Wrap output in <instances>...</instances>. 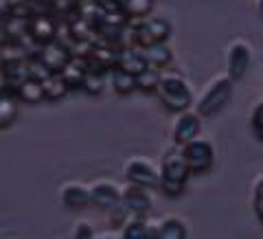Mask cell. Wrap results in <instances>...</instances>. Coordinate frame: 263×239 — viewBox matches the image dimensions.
<instances>
[{
	"instance_id": "obj_1",
	"label": "cell",
	"mask_w": 263,
	"mask_h": 239,
	"mask_svg": "<svg viewBox=\"0 0 263 239\" xmlns=\"http://www.w3.org/2000/svg\"><path fill=\"white\" fill-rule=\"evenodd\" d=\"M189 174H191V169H189V164H186L182 145H176L162 154V158H160V185L158 187L167 195L182 193Z\"/></svg>"
},
{
	"instance_id": "obj_25",
	"label": "cell",
	"mask_w": 263,
	"mask_h": 239,
	"mask_svg": "<svg viewBox=\"0 0 263 239\" xmlns=\"http://www.w3.org/2000/svg\"><path fill=\"white\" fill-rule=\"evenodd\" d=\"M252 130L263 138V101H261L257 108H254V112H252Z\"/></svg>"
},
{
	"instance_id": "obj_12",
	"label": "cell",
	"mask_w": 263,
	"mask_h": 239,
	"mask_svg": "<svg viewBox=\"0 0 263 239\" xmlns=\"http://www.w3.org/2000/svg\"><path fill=\"white\" fill-rule=\"evenodd\" d=\"M117 66L125 68L129 72H143L145 68H149V62H147V55H145V48L138 46V44H127L123 46L121 51H117Z\"/></svg>"
},
{
	"instance_id": "obj_15",
	"label": "cell",
	"mask_w": 263,
	"mask_h": 239,
	"mask_svg": "<svg viewBox=\"0 0 263 239\" xmlns=\"http://www.w3.org/2000/svg\"><path fill=\"white\" fill-rule=\"evenodd\" d=\"M110 84L119 95H129V93H134V90H138L136 75L125 68H121V66L110 68Z\"/></svg>"
},
{
	"instance_id": "obj_20",
	"label": "cell",
	"mask_w": 263,
	"mask_h": 239,
	"mask_svg": "<svg viewBox=\"0 0 263 239\" xmlns=\"http://www.w3.org/2000/svg\"><path fill=\"white\" fill-rule=\"evenodd\" d=\"M143 48H145V55H147V62H149V66H156V68L169 66L171 60H174V53H171V48L164 42H154V44L143 46Z\"/></svg>"
},
{
	"instance_id": "obj_6",
	"label": "cell",
	"mask_w": 263,
	"mask_h": 239,
	"mask_svg": "<svg viewBox=\"0 0 263 239\" xmlns=\"http://www.w3.org/2000/svg\"><path fill=\"white\" fill-rule=\"evenodd\" d=\"M125 178L129 185L154 189L160 185V167H156L145 156H134L125 162Z\"/></svg>"
},
{
	"instance_id": "obj_26",
	"label": "cell",
	"mask_w": 263,
	"mask_h": 239,
	"mask_svg": "<svg viewBox=\"0 0 263 239\" xmlns=\"http://www.w3.org/2000/svg\"><path fill=\"white\" fill-rule=\"evenodd\" d=\"M90 235H92L90 222H77V230H72V237H90Z\"/></svg>"
},
{
	"instance_id": "obj_24",
	"label": "cell",
	"mask_w": 263,
	"mask_h": 239,
	"mask_svg": "<svg viewBox=\"0 0 263 239\" xmlns=\"http://www.w3.org/2000/svg\"><path fill=\"white\" fill-rule=\"evenodd\" d=\"M254 213H257L259 222L263 224V176L259 178L257 187H254Z\"/></svg>"
},
{
	"instance_id": "obj_18",
	"label": "cell",
	"mask_w": 263,
	"mask_h": 239,
	"mask_svg": "<svg viewBox=\"0 0 263 239\" xmlns=\"http://www.w3.org/2000/svg\"><path fill=\"white\" fill-rule=\"evenodd\" d=\"M42 88H44V99H64L66 93L70 90V86L66 84V79L62 77V72H51L48 77L42 79Z\"/></svg>"
},
{
	"instance_id": "obj_10",
	"label": "cell",
	"mask_w": 263,
	"mask_h": 239,
	"mask_svg": "<svg viewBox=\"0 0 263 239\" xmlns=\"http://www.w3.org/2000/svg\"><path fill=\"white\" fill-rule=\"evenodd\" d=\"M60 200L66 209H86L88 204H92V193L84 182H64L60 189Z\"/></svg>"
},
{
	"instance_id": "obj_4",
	"label": "cell",
	"mask_w": 263,
	"mask_h": 239,
	"mask_svg": "<svg viewBox=\"0 0 263 239\" xmlns=\"http://www.w3.org/2000/svg\"><path fill=\"white\" fill-rule=\"evenodd\" d=\"M171 35V24L164 18H147L132 27V44L149 46L154 42H167Z\"/></svg>"
},
{
	"instance_id": "obj_17",
	"label": "cell",
	"mask_w": 263,
	"mask_h": 239,
	"mask_svg": "<svg viewBox=\"0 0 263 239\" xmlns=\"http://www.w3.org/2000/svg\"><path fill=\"white\" fill-rule=\"evenodd\" d=\"M18 95L20 101H27V103H37L44 99V88H42V81L40 79H33V77H27L22 84L13 90Z\"/></svg>"
},
{
	"instance_id": "obj_23",
	"label": "cell",
	"mask_w": 263,
	"mask_h": 239,
	"mask_svg": "<svg viewBox=\"0 0 263 239\" xmlns=\"http://www.w3.org/2000/svg\"><path fill=\"white\" fill-rule=\"evenodd\" d=\"M81 88L88 90L90 95H99L105 88V72L88 70L86 72V79H84V86H81Z\"/></svg>"
},
{
	"instance_id": "obj_19",
	"label": "cell",
	"mask_w": 263,
	"mask_h": 239,
	"mask_svg": "<svg viewBox=\"0 0 263 239\" xmlns=\"http://www.w3.org/2000/svg\"><path fill=\"white\" fill-rule=\"evenodd\" d=\"M156 237H160V239H184L186 237V226L180 217H164V219L158 222Z\"/></svg>"
},
{
	"instance_id": "obj_21",
	"label": "cell",
	"mask_w": 263,
	"mask_h": 239,
	"mask_svg": "<svg viewBox=\"0 0 263 239\" xmlns=\"http://www.w3.org/2000/svg\"><path fill=\"white\" fill-rule=\"evenodd\" d=\"M158 81H160V68H156V66H149V68H145L143 72L136 75L138 90H143V93H156Z\"/></svg>"
},
{
	"instance_id": "obj_5",
	"label": "cell",
	"mask_w": 263,
	"mask_h": 239,
	"mask_svg": "<svg viewBox=\"0 0 263 239\" xmlns=\"http://www.w3.org/2000/svg\"><path fill=\"white\" fill-rule=\"evenodd\" d=\"M182 152H184V158H186L191 174H204L215 162V147L206 138H200V136L191 138L189 143L182 145Z\"/></svg>"
},
{
	"instance_id": "obj_13",
	"label": "cell",
	"mask_w": 263,
	"mask_h": 239,
	"mask_svg": "<svg viewBox=\"0 0 263 239\" xmlns=\"http://www.w3.org/2000/svg\"><path fill=\"white\" fill-rule=\"evenodd\" d=\"M40 60L46 64V68H51L53 72H60L70 60V48L60 42H46L42 53H40Z\"/></svg>"
},
{
	"instance_id": "obj_7",
	"label": "cell",
	"mask_w": 263,
	"mask_h": 239,
	"mask_svg": "<svg viewBox=\"0 0 263 239\" xmlns=\"http://www.w3.org/2000/svg\"><path fill=\"white\" fill-rule=\"evenodd\" d=\"M250 62H252V46L250 42L237 38L230 42L228 46V53H226V68H228V75L233 77L235 81L241 79L246 72L250 68Z\"/></svg>"
},
{
	"instance_id": "obj_11",
	"label": "cell",
	"mask_w": 263,
	"mask_h": 239,
	"mask_svg": "<svg viewBox=\"0 0 263 239\" xmlns=\"http://www.w3.org/2000/svg\"><path fill=\"white\" fill-rule=\"evenodd\" d=\"M123 204L132 215H149L152 211V195L147 191V187H138V185H129L123 191Z\"/></svg>"
},
{
	"instance_id": "obj_9",
	"label": "cell",
	"mask_w": 263,
	"mask_h": 239,
	"mask_svg": "<svg viewBox=\"0 0 263 239\" xmlns=\"http://www.w3.org/2000/svg\"><path fill=\"white\" fill-rule=\"evenodd\" d=\"M90 193H92V204L99 209L110 211L123 200V191L117 182L112 180H97L95 185H90Z\"/></svg>"
},
{
	"instance_id": "obj_3",
	"label": "cell",
	"mask_w": 263,
	"mask_h": 239,
	"mask_svg": "<svg viewBox=\"0 0 263 239\" xmlns=\"http://www.w3.org/2000/svg\"><path fill=\"white\" fill-rule=\"evenodd\" d=\"M233 84H235V79L228 72L226 75H217L204 88L200 101L195 105V112L200 117H215V114H219L228 105L230 99H233Z\"/></svg>"
},
{
	"instance_id": "obj_22",
	"label": "cell",
	"mask_w": 263,
	"mask_h": 239,
	"mask_svg": "<svg viewBox=\"0 0 263 239\" xmlns=\"http://www.w3.org/2000/svg\"><path fill=\"white\" fill-rule=\"evenodd\" d=\"M154 0H123V11L127 18H145L152 11Z\"/></svg>"
},
{
	"instance_id": "obj_16",
	"label": "cell",
	"mask_w": 263,
	"mask_h": 239,
	"mask_svg": "<svg viewBox=\"0 0 263 239\" xmlns=\"http://www.w3.org/2000/svg\"><path fill=\"white\" fill-rule=\"evenodd\" d=\"M18 119V95L11 90L0 93V127H9Z\"/></svg>"
},
{
	"instance_id": "obj_2",
	"label": "cell",
	"mask_w": 263,
	"mask_h": 239,
	"mask_svg": "<svg viewBox=\"0 0 263 239\" xmlns=\"http://www.w3.org/2000/svg\"><path fill=\"white\" fill-rule=\"evenodd\" d=\"M156 93H158L160 103L174 114L189 110L193 103V93H191V88H189V81L180 75V72H174V70L160 75Z\"/></svg>"
},
{
	"instance_id": "obj_14",
	"label": "cell",
	"mask_w": 263,
	"mask_h": 239,
	"mask_svg": "<svg viewBox=\"0 0 263 239\" xmlns=\"http://www.w3.org/2000/svg\"><path fill=\"white\" fill-rule=\"evenodd\" d=\"M29 33L33 38L37 40V42H53L57 38V31H55V22L51 15H37V18H33L29 22Z\"/></svg>"
},
{
	"instance_id": "obj_8",
	"label": "cell",
	"mask_w": 263,
	"mask_h": 239,
	"mask_svg": "<svg viewBox=\"0 0 263 239\" xmlns=\"http://www.w3.org/2000/svg\"><path fill=\"white\" fill-rule=\"evenodd\" d=\"M200 132H202L200 114L191 110H182V112H178L174 125H171V138H174L176 145H184L191 138L200 136Z\"/></svg>"
},
{
	"instance_id": "obj_27",
	"label": "cell",
	"mask_w": 263,
	"mask_h": 239,
	"mask_svg": "<svg viewBox=\"0 0 263 239\" xmlns=\"http://www.w3.org/2000/svg\"><path fill=\"white\" fill-rule=\"evenodd\" d=\"M257 11L261 13V18H263V0H257Z\"/></svg>"
}]
</instances>
